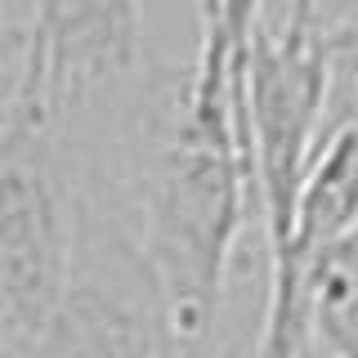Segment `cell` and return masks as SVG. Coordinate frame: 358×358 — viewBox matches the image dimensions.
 Segmentation results:
<instances>
[{
  "instance_id": "cell-1",
  "label": "cell",
  "mask_w": 358,
  "mask_h": 358,
  "mask_svg": "<svg viewBox=\"0 0 358 358\" xmlns=\"http://www.w3.org/2000/svg\"><path fill=\"white\" fill-rule=\"evenodd\" d=\"M103 148L184 354H220L224 291L255 210L242 67L220 50L139 67L112 103Z\"/></svg>"
},
{
  "instance_id": "cell-2",
  "label": "cell",
  "mask_w": 358,
  "mask_h": 358,
  "mask_svg": "<svg viewBox=\"0 0 358 358\" xmlns=\"http://www.w3.org/2000/svg\"><path fill=\"white\" fill-rule=\"evenodd\" d=\"M72 143V255L45 358H188L103 139Z\"/></svg>"
},
{
  "instance_id": "cell-3",
  "label": "cell",
  "mask_w": 358,
  "mask_h": 358,
  "mask_svg": "<svg viewBox=\"0 0 358 358\" xmlns=\"http://www.w3.org/2000/svg\"><path fill=\"white\" fill-rule=\"evenodd\" d=\"M331 121V59L318 0H291L282 22H255L242 59V130L264 255L287 238L291 201Z\"/></svg>"
},
{
  "instance_id": "cell-4",
  "label": "cell",
  "mask_w": 358,
  "mask_h": 358,
  "mask_svg": "<svg viewBox=\"0 0 358 358\" xmlns=\"http://www.w3.org/2000/svg\"><path fill=\"white\" fill-rule=\"evenodd\" d=\"M72 255V143L0 121V358H45Z\"/></svg>"
},
{
  "instance_id": "cell-5",
  "label": "cell",
  "mask_w": 358,
  "mask_h": 358,
  "mask_svg": "<svg viewBox=\"0 0 358 358\" xmlns=\"http://www.w3.org/2000/svg\"><path fill=\"white\" fill-rule=\"evenodd\" d=\"M139 67L143 0H36L0 121L67 134L117 103Z\"/></svg>"
},
{
  "instance_id": "cell-6",
  "label": "cell",
  "mask_w": 358,
  "mask_h": 358,
  "mask_svg": "<svg viewBox=\"0 0 358 358\" xmlns=\"http://www.w3.org/2000/svg\"><path fill=\"white\" fill-rule=\"evenodd\" d=\"M296 291L313 350L322 358H358V233L313 255Z\"/></svg>"
},
{
  "instance_id": "cell-7",
  "label": "cell",
  "mask_w": 358,
  "mask_h": 358,
  "mask_svg": "<svg viewBox=\"0 0 358 358\" xmlns=\"http://www.w3.org/2000/svg\"><path fill=\"white\" fill-rule=\"evenodd\" d=\"M327 59H331V126L358 121V14L341 27H327Z\"/></svg>"
},
{
  "instance_id": "cell-8",
  "label": "cell",
  "mask_w": 358,
  "mask_h": 358,
  "mask_svg": "<svg viewBox=\"0 0 358 358\" xmlns=\"http://www.w3.org/2000/svg\"><path fill=\"white\" fill-rule=\"evenodd\" d=\"M260 5H264V0H229V5H224V31H220V41H224V50L233 54V63H238V67L246 59V45H251L255 22H260Z\"/></svg>"
},
{
  "instance_id": "cell-9",
  "label": "cell",
  "mask_w": 358,
  "mask_h": 358,
  "mask_svg": "<svg viewBox=\"0 0 358 358\" xmlns=\"http://www.w3.org/2000/svg\"><path fill=\"white\" fill-rule=\"evenodd\" d=\"M224 5H229V0H193V14H197V50L201 54H210V50L229 54V50H224V41H220V31H224ZM229 59H233V54H229Z\"/></svg>"
},
{
  "instance_id": "cell-10",
  "label": "cell",
  "mask_w": 358,
  "mask_h": 358,
  "mask_svg": "<svg viewBox=\"0 0 358 358\" xmlns=\"http://www.w3.org/2000/svg\"><path fill=\"white\" fill-rule=\"evenodd\" d=\"M5 54H9V41H5V22H0V94H5Z\"/></svg>"
},
{
  "instance_id": "cell-11",
  "label": "cell",
  "mask_w": 358,
  "mask_h": 358,
  "mask_svg": "<svg viewBox=\"0 0 358 358\" xmlns=\"http://www.w3.org/2000/svg\"><path fill=\"white\" fill-rule=\"evenodd\" d=\"M300 358H322V354L313 350V345H305V350H300Z\"/></svg>"
},
{
  "instance_id": "cell-12",
  "label": "cell",
  "mask_w": 358,
  "mask_h": 358,
  "mask_svg": "<svg viewBox=\"0 0 358 358\" xmlns=\"http://www.w3.org/2000/svg\"><path fill=\"white\" fill-rule=\"evenodd\" d=\"M188 358H220V354H188Z\"/></svg>"
}]
</instances>
